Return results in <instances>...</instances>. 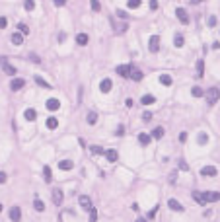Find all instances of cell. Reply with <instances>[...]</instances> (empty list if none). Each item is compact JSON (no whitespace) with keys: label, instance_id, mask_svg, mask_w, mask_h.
<instances>
[{"label":"cell","instance_id":"obj_1","mask_svg":"<svg viewBox=\"0 0 220 222\" xmlns=\"http://www.w3.org/2000/svg\"><path fill=\"white\" fill-rule=\"evenodd\" d=\"M204 98H207V101L212 105V103H216L220 99V90L218 88H209V90L204 92Z\"/></svg>","mask_w":220,"mask_h":222},{"label":"cell","instance_id":"obj_2","mask_svg":"<svg viewBox=\"0 0 220 222\" xmlns=\"http://www.w3.org/2000/svg\"><path fill=\"white\" fill-rule=\"evenodd\" d=\"M0 66H2V70H4L6 74H10V76H14V74H16V68H14V66L10 64V61H8L6 57L0 58Z\"/></svg>","mask_w":220,"mask_h":222},{"label":"cell","instance_id":"obj_3","mask_svg":"<svg viewBox=\"0 0 220 222\" xmlns=\"http://www.w3.org/2000/svg\"><path fill=\"white\" fill-rule=\"evenodd\" d=\"M131 72H133V66H131V64H121V66H117V74L123 76V78H129Z\"/></svg>","mask_w":220,"mask_h":222},{"label":"cell","instance_id":"obj_4","mask_svg":"<svg viewBox=\"0 0 220 222\" xmlns=\"http://www.w3.org/2000/svg\"><path fill=\"white\" fill-rule=\"evenodd\" d=\"M218 173V169L214 168V166H204V168H201V175L203 177H214Z\"/></svg>","mask_w":220,"mask_h":222},{"label":"cell","instance_id":"obj_5","mask_svg":"<svg viewBox=\"0 0 220 222\" xmlns=\"http://www.w3.org/2000/svg\"><path fill=\"white\" fill-rule=\"evenodd\" d=\"M78 201H80V206H82L84 210H88V212H90V210L94 209V206H92V201H90V197H88V195H80V199H78Z\"/></svg>","mask_w":220,"mask_h":222},{"label":"cell","instance_id":"obj_6","mask_svg":"<svg viewBox=\"0 0 220 222\" xmlns=\"http://www.w3.org/2000/svg\"><path fill=\"white\" fill-rule=\"evenodd\" d=\"M204 201L207 203H214V201H220V193H216V191H204L203 193Z\"/></svg>","mask_w":220,"mask_h":222},{"label":"cell","instance_id":"obj_7","mask_svg":"<svg viewBox=\"0 0 220 222\" xmlns=\"http://www.w3.org/2000/svg\"><path fill=\"white\" fill-rule=\"evenodd\" d=\"M175 16L179 18L181 24H189V14L185 12V8H175Z\"/></svg>","mask_w":220,"mask_h":222},{"label":"cell","instance_id":"obj_8","mask_svg":"<svg viewBox=\"0 0 220 222\" xmlns=\"http://www.w3.org/2000/svg\"><path fill=\"white\" fill-rule=\"evenodd\" d=\"M24 86H25V80H24V78H14L12 82H10V88H12L14 92L21 90V88H24Z\"/></svg>","mask_w":220,"mask_h":222},{"label":"cell","instance_id":"obj_9","mask_svg":"<svg viewBox=\"0 0 220 222\" xmlns=\"http://www.w3.org/2000/svg\"><path fill=\"white\" fill-rule=\"evenodd\" d=\"M10 218H12V222H20L21 220V209L20 206H12L10 209Z\"/></svg>","mask_w":220,"mask_h":222},{"label":"cell","instance_id":"obj_10","mask_svg":"<svg viewBox=\"0 0 220 222\" xmlns=\"http://www.w3.org/2000/svg\"><path fill=\"white\" fill-rule=\"evenodd\" d=\"M148 47H150V51H152V53H156V51L160 49V37H158V35H152V37H150V41H148Z\"/></svg>","mask_w":220,"mask_h":222},{"label":"cell","instance_id":"obj_11","mask_svg":"<svg viewBox=\"0 0 220 222\" xmlns=\"http://www.w3.org/2000/svg\"><path fill=\"white\" fill-rule=\"evenodd\" d=\"M167 206H170L172 210H175V212H183V205L179 201H175V199H170V201H167Z\"/></svg>","mask_w":220,"mask_h":222},{"label":"cell","instance_id":"obj_12","mask_svg":"<svg viewBox=\"0 0 220 222\" xmlns=\"http://www.w3.org/2000/svg\"><path fill=\"white\" fill-rule=\"evenodd\" d=\"M111 86H113V82L109 78H105V80H101V84H99V90L103 92V94H107V92H111Z\"/></svg>","mask_w":220,"mask_h":222},{"label":"cell","instance_id":"obj_13","mask_svg":"<svg viewBox=\"0 0 220 222\" xmlns=\"http://www.w3.org/2000/svg\"><path fill=\"white\" fill-rule=\"evenodd\" d=\"M58 107H61V101H58L57 98H53V99L47 101V109H49V111H57Z\"/></svg>","mask_w":220,"mask_h":222},{"label":"cell","instance_id":"obj_14","mask_svg":"<svg viewBox=\"0 0 220 222\" xmlns=\"http://www.w3.org/2000/svg\"><path fill=\"white\" fill-rule=\"evenodd\" d=\"M53 203L55 205H61L62 203V191L61 189H53Z\"/></svg>","mask_w":220,"mask_h":222},{"label":"cell","instance_id":"obj_15","mask_svg":"<svg viewBox=\"0 0 220 222\" xmlns=\"http://www.w3.org/2000/svg\"><path fill=\"white\" fill-rule=\"evenodd\" d=\"M33 209L37 210V212H43V210H45V205H43V201H41L39 197H35V199H33Z\"/></svg>","mask_w":220,"mask_h":222},{"label":"cell","instance_id":"obj_16","mask_svg":"<svg viewBox=\"0 0 220 222\" xmlns=\"http://www.w3.org/2000/svg\"><path fill=\"white\" fill-rule=\"evenodd\" d=\"M113 29H115V33H123V31L129 29V24L127 21H123V24H113Z\"/></svg>","mask_w":220,"mask_h":222},{"label":"cell","instance_id":"obj_17","mask_svg":"<svg viewBox=\"0 0 220 222\" xmlns=\"http://www.w3.org/2000/svg\"><path fill=\"white\" fill-rule=\"evenodd\" d=\"M10 39H12V43H14V45H21V43H24V35H21V33H12V37H10Z\"/></svg>","mask_w":220,"mask_h":222},{"label":"cell","instance_id":"obj_18","mask_svg":"<svg viewBox=\"0 0 220 222\" xmlns=\"http://www.w3.org/2000/svg\"><path fill=\"white\" fill-rule=\"evenodd\" d=\"M172 82H173V80H172L170 74H162V76H160V84H162V86H172Z\"/></svg>","mask_w":220,"mask_h":222},{"label":"cell","instance_id":"obj_19","mask_svg":"<svg viewBox=\"0 0 220 222\" xmlns=\"http://www.w3.org/2000/svg\"><path fill=\"white\" fill-rule=\"evenodd\" d=\"M88 39H90V37H88L86 33H78L76 35V43H78V45H88Z\"/></svg>","mask_w":220,"mask_h":222},{"label":"cell","instance_id":"obj_20","mask_svg":"<svg viewBox=\"0 0 220 222\" xmlns=\"http://www.w3.org/2000/svg\"><path fill=\"white\" fill-rule=\"evenodd\" d=\"M150 140H152L150 135H146V132H140V135H138V142L144 144V146H146V144H150Z\"/></svg>","mask_w":220,"mask_h":222},{"label":"cell","instance_id":"obj_21","mask_svg":"<svg viewBox=\"0 0 220 222\" xmlns=\"http://www.w3.org/2000/svg\"><path fill=\"white\" fill-rule=\"evenodd\" d=\"M162 136H164V129H162V127H156V129L152 131V136H150V138H156V140H160Z\"/></svg>","mask_w":220,"mask_h":222},{"label":"cell","instance_id":"obj_22","mask_svg":"<svg viewBox=\"0 0 220 222\" xmlns=\"http://www.w3.org/2000/svg\"><path fill=\"white\" fill-rule=\"evenodd\" d=\"M193 199H195L199 205H207V201H204V197H203L201 191H193Z\"/></svg>","mask_w":220,"mask_h":222},{"label":"cell","instance_id":"obj_23","mask_svg":"<svg viewBox=\"0 0 220 222\" xmlns=\"http://www.w3.org/2000/svg\"><path fill=\"white\" fill-rule=\"evenodd\" d=\"M103 154H105V158H107L109 162H115V160H117V150H113V148H111V150H105Z\"/></svg>","mask_w":220,"mask_h":222},{"label":"cell","instance_id":"obj_24","mask_svg":"<svg viewBox=\"0 0 220 222\" xmlns=\"http://www.w3.org/2000/svg\"><path fill=\"white\" fill-rule=\"evenodd\" d=\"M142 105H152V103L154 101H156V99H154V95H150V94H146V95H142Z\"/></svg>","mask_w":220,"mask_h":222},{"label":"cell","instance_id":"obj_25","mask_svg":"<svg viewBox=\"0 0 220 222\" xmlns=\"http://www.w3.org/2000/svg\"><path fill=\"white\" fill-rule=\"evenodd\" d=\"M24 117H25L27 121H35V117H37V113H35V109H25Z\"/></svg>","mask_w":220,"mask_h":222},{"label":"cell","instance_id":"obj_26","mask_svg":"<svg viewBox=\"0 0 220 222\" xmlns=\"http://www.w3.org/2000/svg\"><path fill=\"white\" fill-rule=\"evenodd\" d=\"M129 78L136 80V82H140V80H142V70H136V68H133V72H131V76H129Z\"/></svg>","mask_w":220,"mask_h":222},{"label":"cell","instance_id":"obj_27","mask_svg":"<svg viewBox=\"0 0 220 222\" xmlns=\"http://www.w3.org/2000/svg\"><path fill=\"white\" fill-rule=\"evenodd\" d=\"M58 168H61V169H66V172H68V169H72V168H74V164H72L70 160H62L61 164H58Z\"/></svg>","mask_w":220,"mask_h":222},{"label":"cell","instance_id":"obj_28","mask_svg":"<svg viewBox=\"0 0 220 222\" xmlns=\"http://www.w3.org/2000/svg\"><path fill=\"white\" fill-rule=\"evenodd\" d=\"M88 125H96L98 123V113H94V111H90V113H88Z\"/></svg>","mask_w":220,"mask_h":222},{"label":"cell","instance_id":"obj_29","mask_svg":"<svg viewBox=\"0 0 220 222\" xmlns=\"http://www.w3.org/2000/svg\"><path fill=\"white\" fill-rule=\"evenodd\" d=\"M57 127H58L57 117H49V119H47V129H57Z\"/></svg>","mask_w":220,"mask_h":222},{"label":"cell","instance_id":"obj_30","mask_svg":"<svg viewBox=\"0 0 220 222\" xmlns=\"http://www.w3.org/2000/svg\"><path fill=\"white\" fill-rule=\"evenodd\" d=\"M43 175H45V181H51V179H53V172H51L49 166L43 168Z\"/></svg>","mask_w":220,"mask_h":222},{"label":"cell","instance_id":"obj_31","mask_svg":"<svg viewBox=\"0 0 220 222\" xmlns=\"http://www.w3.org/2000/svg\"><path fill=\"white\" fill-rule=\"evenodd\" d=\"M35 82H37V84H39L41 88H53V86H51V84L47 82V80H43L41 76H35Z\"/></svg>","mask_w":220,"mask_h":222},{"label":"cell","instance_id":"obj_32","mask_svg":"<svg viewBox=\"0 0 220 222\" xmlns=\"http://www.w3.org/2000/svg\"><path fill=\"white\" fill-rule=\"evenodd\" d=\"M191 94L195 95V98H201V95H204V90H203V88H199V86H193Z\"/></svg>","mask_w":220,"mask_h":222},{"label":"cell","instance_id":"obj_33","mask_svg":"<svg viewBox=\"0 0 220 222\" xmlns=\"http://www.w3.org/2000/svg\"><path fill=\"white\" fill-rule=\"evenodd\" d=\"M203 72H204V61H199L197 62V76H203Z\"/></svg>","mask_w":220,"mask_h":222},{"label":"cell","instance_id":"obj_34","mask_svg":"<svg viewBox=\"0 0 220 222\" xmlns=\"http://www.w3.org/2000/svg\"><path fill=\"white\" fill-rule=\"evenodd\" d=\"M90 152H92V154H103L105 150H103L101 146H96V144H94V146H90Z\"/></svg>","mask_w":220,"mask_h":222},{"label":"cell","instance_id":"obj_35","mask_svg":"<svg viewBox=\"0 0 220 222\" xmlns=\"http://www.w3.org/2000/svg\"><path fill=\"white\" fill-rule=\"evenodd\" d=\"M197 140H199V144H207V142H209V136L204 135V132H201V135L197 136Z\"/></svg>","mask_w":220,"mask_h":222},{"label":"cell","instance_id":"obj_36","mask_svg":"<svg viewBox=\"0 0 220 222\" xmlns=\"http://www.w3.org/2000/svg\"><path fill=\"white\" fill-rule=\"evenodd\" d=\"M127 6L129 8H138V6H140V0H129Z\"/></svg>","mask_w":220,"mask_h":222},{"label":"cell","instance_id":"obj_37","mask_svg":"<svg viewBox=\"0 0 220 222\" xmlns=\"http://www.w3.org/2000/svg\"><path fill=\"white\" fill-rule=\"evenodd\" d=\"M96 220H98V210L92 209V210H90V222H96Z\"/></svg>","mask_w":220,"mask_h":222},{"label":"cell","instance_id":"obj_38","mask_svg":"<svg viewBox=\"0 0 220 222\" xmlns=\"http://www.w3.org/2000/svg\"><path fill=\"white\" fill-rule=\"evenodd\" d=\"M173 43H175V47H183V43H185V41H183V37H181V35H177Z\"/></svg>","mask_w":220,"mask_h":222},{"label":"cell","instance_id":"obj_39","mask_svg":"<svg viewBox=\"0 0 220 222\" xmlns=\"http://www.w3.org/2000/svg\"><path fill=\"white\" fill-rule=\"evenodd\" d=\"M90 6H92V10H96V12L101 8V4L98 2V0H92V2H90Z\"/></svg>","mask_w":220,"mask_h":222},{"label":"cell","instance_id":"obj_40","mask_svg":"<svg viewBox=\"0 0 220 222\" xmlns=\"http://www.w3.org/2000/svg\"><path fill=\"white\" fill-rule=\"evenodd\" d=\"M18 29H20V31H21V35H24V33H27V31H29V29H27V25H25V24H18Z\"/></svg>","mask_w":220,"mask_h":222},{"label":"cell","instance_id":"obj_41","mask_svg":"<svg viewBox=\"0 0 220 222\" xmlns=\"http://www.w3.org/2000/svg\"><path fill=\"white\" fill-rule=\"evenodd\" d=\"M35 8V2H31V0H25V10H33Z\"/></svg>","mask_w":220,"mask_h":222},{"label":"cell","instance_id":"obj_42","mask_svg":"<svg viewBox=\"0 0 220 222\" xmlns=\"http://www.w3.org/2000/svg\"><path fill=\"white\" fill-rule=\"evenodd\" d=\"M6 25H8V20H6V18H0V29H4Z\"/></svg>","mask_w":220,"mask_h":222},{"label":"cell","instance_id":"obj_43","mask_svg":"<svg viewBox=\"0 0 220 222\" xmlns=\"http://www.w3.org/2000/svg\"><path fill=\"white\" fill-rule=\"evenodd\" d=\"M209 25H210V27H214V25H216V18H214V16H210V18H209Z\"/></svg>","mask_w":220,"mask_h":222},{"label":"cell","instance_id":"obj_44","mask_svg":"<svg viewBox=\"0 0 220 222\" xmlns=\"http://www.w3.org/2000/svg\"><path fill=\"white\" fill-rule=\"evenodd\" d=\"M142 119H144V121H146V123H148V121H150V119H152V113H148V111H146V113H144V115H142Z\"/></svg>","mask_w":220,"mask_h":222},{"label":"cell","instance_id":"obj_45","mask_svg":"<svg viewBox=\"0 0 220 222\" xmlns=\"http://www.w3.org/2000/svg\"><path fill=\"white\" fill-rule=\"evenodd\" d=\"M29 61H33V62H39V57H37V55H29Z\"/></svg>","mask_w":220,"mask_h":222},{"label":"cell","instance_id":"obj_46","mask_svg":"<svg viewBox=\"0 0 220 222\" xmlns=\"http://www.w3.org/2000/svg\"><path fill=\"white\" fill-rule=\"evenodd\" d=\"M150 8L152 10H158V2H156V0H152V2H150Z\"/></svg>","mask_w":220,"mask_h":222},{"label":"cell","instance_id":"obj_47","mask_svg":"<svg viewBox=\"0 0 220 222\" xmlns=\"http://www.w3.org/2000/svg\"><path fill=\"white\" fill-rule=\"evenodd\" d=\"M117 16H119V18H127V12H123V10H117Z\"/></svg>","mask_w":220,"mask_h":222},{"label":"cell","instance_id":"obj_48","mask_svg":"<svg viewBox=\"0 0 220 222\" xmlns=\"http://www.w3.org/2000/svg\"><path fill=\"white\" fill-rule=\"evenodd\" d=\"M179 140H181V142H185V140H187V132H181V135H179Z\"/></svg>","mask_w":220,"mask_h":222},{"label":"cell","instance_id":"obj_49","mask_svg":"<svg viewBox=\"0 0 220 222\" xmlns=\"http://www.w3.org/2000/svg\"><path fill=\"white\" fill-rule=\"evenodd\" d=\"M55 4L57 6H64V4H66V0H55Z\"/></svg>","mask_w":220,"mask_h":222},{"label":"cell","instance_id":"obj_50","mask_svg":"<svg viewBox=\"0 0 220 222\" xmlns=\"http://www.w3.org/2000/svg\"><path fill=\"white\" fill-rule=\"evenodd\" d=\"M4 181H6V173L0 172V183H4Z\"/></svg>","mask_w":220,"mask_h":222},{"label":"cell","instance_id":"obj_51","mask_svg":"<svg viewBox=\"0 0 220 222\" xmlns=\"http://www.w3.org/2000/svg\"><path fill=\"white\" fill-rule=\"evenodd\" d=\"M156 210H158V209H152V210L148 212V216H150V218H154V216H156Z\"/></svg>","mask_w":220,"mask_h":222},{"label":"cell","instance_id":"obj_52","mask_svg":"<svg viewBox=\"0 0 220 222\" xmlns=\"http://www.w3.org/2000/svg\"><path fill=\"white\" fill-rule=\"evenodd\" d=\"M125 105H127V107H133V99H131V98H129L127 101H125Z\"/></svg>","mask_w":220,"mask_h":222},{"label":"cell","instance_id":"obj_53","mask_svg":"<svg viewBox=\"0 0 220 222\" xmlns=\"http://www.w3.org/2000/svg\"><path fill=\"white\" fill-rule=\"evenodd\" d=\"M179 168H181V169H187V164H185V162L181 160V162H179Z\"/></svg>","mask_w":220,"mask_h":222},{"label":"cell","instance_id":"obj_54","mask_svg":"<svg viewBox=\"0 0 220 222\" xmlns=\"http://www.w3.org/2000/svg\"><path fill=\"white\" fill-rule=\"evenodd\" d=\"M136 222H146V220H144V218H138V220H136Z\"/></svg>","mask_w":220,"mask_h":222},{"label":"cell","instance_id":"obj_55","mask_svg":"<svg viewBox=\"0 0 220 222\" xmlns=\"http://www.w3.org/2000/svg\"><path fill=\"white\" fill-rule=\"evenodd\" d=\"M0 212H2V203H0Z\"/></svg>","mask_w":220,"mask_h":222}]
</instances>
